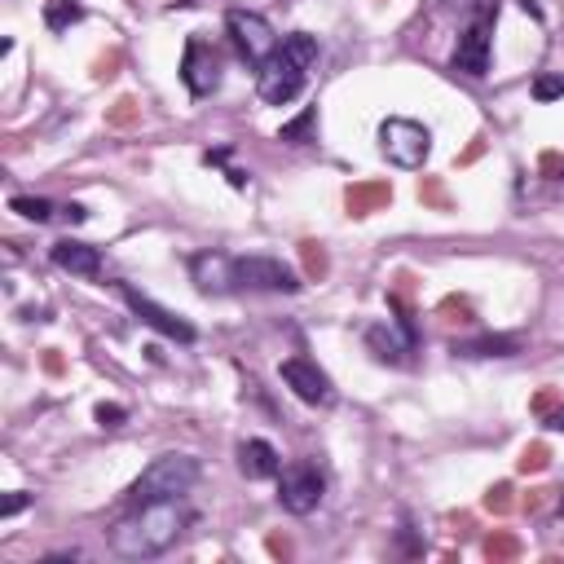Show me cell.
<instances>
[{
  "mask_svg": "<svg viewBox=\"0 0 564 564\" xmlns=\"http://www.w3.org/2000/svg\"><path fill=\"white\" fill-rule=\"evenodd\" d=\"M93 419H98L102 428H119V423L128 419V411H124V406H115V402H102V406L93 411Z\"/></svg>",
  "mask_w": 564,
  "mask_h": 564,
  "instance_id": "cell-30",
  "label": "cell"
},
{
  "mask_svg": "<svg viewBox=\"0 0 564 564\" xmlns=\"http://www.w3.org/2000/svg\"><path fill=\"white\" fill-rule=\"evenodd\" d=\"M322 494H326V481H322V472L313 463L300 459L278 472V503L291 516H308L322 503Z\"/></svg>",
  "mask_w": 564,
  "mask_h": 564,
  "instance_id": "cell-8",
  "label": "cell"
},
{
  "mask_svg": "<svg viewBox=\"0 0 564 564\" xmlns=\"http://www.w3.org/2000/svg\"><path fill=\"white\" fill-rule=\"evenodd\" d=\"M234 282L243 291H282V296L300 291L296 269H287L282 260L273 256H234Z\"/></svg>",
  "mask_w": 564,
  "mask_h": 564,
  "instance_id": "cell-7",
  "label": "cell"
},
{
  "mask_svg": "<svg viewBox=\"0 0 564 564\" xmlns=\"http://www.w3.org/2000/svg\"><path fill=\"white\" fill-rule=\"evenodd\" d=\"M84 18V4L80 0H49L45 4V27L49 31H66V27H75Z\"/></svg>",
  "mask_w": 564,
  "mask_h": 564,
  "instance_id": "cell-18",
  "label": "cell"
},
{
  "mask_svg": "<svg viewBox=\"0 0 564 564\" xmlns=\"http://www.w3.org/2000/svg\"><path fill=\"white\" fill-rule=\"evenodd\" d=\"M119 296L128 300V308L151 326V331H159V335H168V340H177V344H195V326L181 317V313H172V308L154 305L151 296H142L133 282H119Z\"/></svg>",
  "mask_w": 564,
  "mask_h": 564,
  "instance_id": "cell-9",
  "label": "cell"
},
{
  "mask_svg": "<svg viewBox=\"0 0 564 564\" xmlns=\"http://www.w3.org/2000/svg\"><path fill=\"white\" fill-rule=\"evenodd\" d=\"M190 516L181 512V503H151V508H137V516L119 520L110 529V551L124 556V560H151V556H163L181 529H186Z\"/></svg>",
  "mask_w": 564,
  "mask_h": 564,
  "instance_id": "cell-1",
  "label": "cell"
},
{
  "mask_svg": "<svg viewBox=\"0 0 564 564\" xmlns=\"http://www.w3.org/2000/svg\"><path fill=\"white\" fill-rule=\"evenodd\" d=\"M278 375H282V384H287L300 402H308V406H331V402H335V388H331V379H326V370H322L317 361L287 358Z\"/></svg>",
  "mask_w": 564,
  "mask_h": 564,
  "instance_id": "cell-11",
  "label": "cell"
},
{
  "mask_svg": "<svg viewBox=\"0 0 564 564\" xmlns=\"http://www.w3.org/2000/svg\"><path fill=\"white\" fill-rule=\"evenodd\" d=\"M379 151L397 168H423V159L432 151V133L414 119H384L379 124Z\"/></svg>",
  "mask_w": 564,
  "mask_h": 564,
  "instance_id": "cell-5",
  "label": "cell"
},
{
  "mask_svg": "<svg viewBox=\"0 0 564 564\" xmlns=\"http://www.w3.org/2000/svg\"><path fill=\"white\" fill-rule=\"evenodd\" d=\"M547 494H551V490H529L520 508H525V512H542V503H547Z\"/></svg>",
  "mask_w": 564,
  "mask_h": 564,
  "instance_id": "cell-36",
  "label": "cell"
},
{
  "mask_svg": "<svg viewBox=\"0 0 564 564\" xmlns=\"http://www.w3.org/2000/svg\"><path fill=\"white\" fill-rule=\"evenodd\" d=\"M520 349L516 335H481V340H455V358H512Z\"/></svg>",
  "mask_w": 564,
  "mask_h": 564,
  "instance_id": "cell-17",
  "label": "cell"
},
{
  "mask_svg": "<svg viewBox=\"0 0 564 564\" xmlns=\"http://www.w3.org/2000/svg\"><path fill=\"white\" fill-rule=\"evenodd\" d=\"M27 503H31V499H27V494H9V499H4V508H0V516H4V520H9V516H18V512H22V508H27Z\"/></svg>",
  "mask_w": 564,
  "mask_h": 564,
  "instance_id": "cell-35",
  "label": "cell"
},
{
  "mask_svg": "<svg viewBox=\"0 0 564 564\" xmlns=\"http://www.w3.org/2000/svg\"><path fill=\"white\" fill-rule=\"evenodd\" d=\"M485 560H494V564H503V560H516L520 556V538L516 534H508V529H499V534H490L485 538Z\"/></svg>",
  "mask_w": 564,
  "mask_h": 564,
  "instance_id": "cell-20",
  "label": "cell"
},
{
  "mask_svg": "<svg viewBox=\"0 0 564 564\" xmlns=\"http://www.w3.org/2000/svg\"><path fill=\"white\" fill-rule=\"evenodd\" d=\"M481 151H485V137H472V146L459 154V163H472V159H481Z\"/></svg>",
  "mask_w": 564,
  "mask_h": 564,
  "instance_id": "cell-38",
  "label": "cell"
},
{
  "mask_svg": "<svg viewBox=\"0 0 564 564\" xmlns=\"http://www.w3.org/2000/svg\"><path fill=\"white\" fill-rule=\"evenodd\" d=\"M547 463H551V446H547V441H534V446H525V450H520L516 467L529 476V472H547Z\"/></svg>",
  "mask_w": 564,
  "mask_h": 564,
  "instance_id": "cell-25",
  "label": "cell"
},
{
  "mask_svg": "<svg viewBox=\"0 0 564 564\" xmlns=\"http://www.w3.org/2000/svg\"><path fill=\"white\" fill-rule=\"evenodd\" d=\"M494 18H499V0H481L467 31L459 36L455 49V71L463 75H485L490 71V36H494Z\"/></svg>",
  "mask_w": 564,
  "mask_h": 564,
  "instance_id": "cell-4",
  "label": "cell"
},
{
  "mask_svg": "<svg viewBox=\"0 0 564 564\" xmlns=\"http://www.w3.org/2000/svg\"><path fill=\"white\" fill-rule=\"evenodd\" d=\"M313 62H317V40L308 31H291L282 40V49H273L269 62L260 66V102L287 106L291 98H300Z\"/></svg>",
  "mask_w": 564,
  "mask_h": 564,
  "instance_id": "cell-2",
  "label": "cell"
},
{
  "mask_svg": "<svg viewBox=\"0 0 564 564\" xmlns=\"http://www.w3.org/2000/svg\"><path fill=\"white\" fill-rule=\"evenodd\" d=\"M199 481V459L195 455H163L154 459L128 490V503L133 508H151V503H172L181 494H190Z\"/></svg>",
  "mask_w": 564,
  "mask_h": 564,
  "instance_id": "cell-3",
  "label": "cell"
},
{
  "mask_svg": "<svg viewBox=\"0 0 564 564\" xmlns=\"http://www.w3.org/2000/svg\"><path fill=\"white\" fill-rule=\"evenodd\" d=\"M441 313H446V322H472V305L467 300H441Z\"/></svg>",
  "mask_w": 564,
  "mask_h": 564,
  "instance_id": "cell-31",
  "label": "cell"
},
{
  "mask_svg": "<svg viewBox=\"0 0 564 564\" xmlns=\"http://www.w3.org/2000/svg\"><path fill=\"white\" fill-rule=\"evenodd\" d=\"M190 278L204 296H225V291H239L234 282V256L225 252H199L190 256Z\"/></svg>",
  "mask_w": 564,
  "mask_h": 564,
  "instance_id": "cell-12",
  "label": "cell"
},
{
  "mask_svg": "<svg viewBox=\"0 0 564 564\" xmlns=\"http://www.w3.org/2000/svg\"><path fill=\"white\" fill-rule=\"evenodd\" d=\"M40 366H45V375H62V370H66V361H62V353H57V349H45Z\"/></svg>",
  "mask_w": 564,
  "mask_h": 564,
  "instance_id": "cell-34",
  "label": "cell"
},
{
  "mask_svg": "<svg viewBox=\"0 0 564 564\" xmlns=\"http://www.w3.org/2000/svg\"><path fill=\"white\" fill-rule=\"evenodd\" d=\"M538 168H542V177H564V154L542 151L538 154Z\"/></svg>",
  "mask_w": 564,
  "mask_h": 564,
  "instance_id": "cell-32",
  "label": "cell"
},
{
  "mask_svg": "<svg viewBox=\"0 0 564 564\" xmlns=\"http://www.w3.org/2000/svg\"><path fill=\"white\" fill-rule=\"evenodd\" d=\"M556 406H560V393L556 388H542L534 402H529V411L538 414V419H547V414H556Z\"/></svg>",
  "mask_w": 564,
  "mask_h": 564,
  "instance_id": "cell-28",
  "label": "cell"
},
{
  "mask_svg": "<svg viewBox=\"0 0 564 564\" xmlns=\"http://www.w3.org/2000/svg\"><path fill=\"white\" fill-rule=\"evenodd\" d=\"M313 124H317V110H305L300 119H291V124H282V142H291V146H308L313 142Z\"/></svg>",
  "mask_w": 564,
  "mask_h": 564,
  "instance_id": "cell-23",
  "label": "cell"
},
{
  "mask_svg": "<svg viewBox=\"0 0 564 564\" xmlns=\"http://www.w3.org/2000/svg\"><path fill=\"white\" fill-rule=\"evenodd\" d=\"M388 204H393V186L388 181H353L344 190L349 216H370V212H379V207H388Z\"/></svg>",
  "mask_w": 564,
  "mask_h": 564,
  "instance_id": "cell-16",
  "label": "cell"
},
{
  "mask_svg": "<svg viewBox=\"0 0 564 564\" xmlns=\"http://www.w3.org/2000/svg\"><path fill=\"white\" fill-rule=\"evenodd\" d=\"M49 260L57 265V269L75 273V278H98V269H102V252L89 247V243H80V239H62V243H53Z\"/></svg>",
  "mask_w": 564,
  "mask_h": 564,
  "instance_id": "cell-14",
  "label": "cell"
},
{
  "mask_svg": "<svg viewBox=\"0 0 564 564\" xmlns=\"http://www.w3.org/2000/svg\"><path fill=\"white\" fill-rule=\"evenodd\" d=\"M520 9H525V13H534V18H542V9H538L534 0H520Z\"/></svg>",
  "mask_w": 564,
  "mask_h": 564,
  "instance_id": "cell-40",
  "label": "cell"
},
{
  "mask_svg": "<svg viewBox=\"0 0 564 564\" xmlns=\"http://www.w3.org/2000/svg\"><path fill=\"white\" fill-rule=\"evenodd\" d=\"M119 62H124L119 49H110L106 57H98V62H93V80H115V75H119Z\"/></svg>",
  "mask_w": 564,
  "mask_h": 564,
  "instance_id": "cell-29",
  "label": "cell"
},
{
  "mask_svg": "<svg viewBox=\"0 0 564 564\" xmlns=\"http://www.w3.org/2000/svg\"><path fill=\"white\" fill-rule=\"evenodd\" d=\"M62 212H66V221H71V225H84V221H89V207H84V204H66Z\"/></svg>",
  "mask_w": 564,
  "mask_h": 564,
  "instance_id": "cell-37",
  "label": "cell"
},
{
  "mask_svg": "<svg viewBox=\"0 0 564 564\" xmlns=\"http://www.w3.org/2000/svg\"><path fill=\"white\" fill-rule=\"evenodd\" d=\"M560 520H564V490H560Z\"/></svg>",
  "mask_w": 564,
  "mask_h": 564,
  "instance_id": "cell-41",
  "label": "cell"
},
{
  "mask_svg": "<svg viewBox=\"0 0 564 564\" xmlns=\"http://www.w3.org/2000/svg\"><path fill=\"white\" fill-rule=\"evenodd\" d=\"M239 467H243L247 481H273L282 472V459H278V450L269 441H243L239 446Z\"/></svg>",
  "mask_w": 564,
  "mask_h": 564,
  "instance_id": "cell-15",
  "label": "cell"
},
{
  "mask_svg": "<svg viewBox=\"0 0 564 564\" xmlns=\"http://www.w3.org/2000/svg\"><path fill=\"white\" fill-rule=\"evenodd\" d=\"M534 98H538V102L564 98V75H538V80H534Z\"/></svg>",
  "mask_w": 564,
  "mask_h": 564,
  "instance_id": "cell-27",
  "label": "cell"
},
{
  "mask_svg": "<svg viewBox=\"0 0 564 564\" xmlns=\"http://www.w3.org/2000/svg\"><path fill=\"white\" fill-rule=\"evenodd\" d=\"M300 260H305V278H308V282H322V278L331 273V256H326V247H322V243H313V239L300 243Z\"/></svg>",
  "mask_w": 564,
  "mask_h": 564,
  "instance_id": "cell-19",
  "label": "cell"
},
{
  "mask_svg": "<svg viewBox=\"0 0 564 564\" xmlns=\"http://www.w3.org/2000/svg\"><path fill=\"white\" fill-rule=\"evenodd\" d=\"M142 119V106H137V98H119V102L106 110V124L110 128H133Z\"/></svg>",
  "mask_w": 564,
  "mask_h": 564,
  "instance_id": "cell-26",
  "label": "cell"
},
{
  "mask_svg": "<svg viewBox=\"0 0 564 564\" xmlns=\"http://www.w3.org/2000/svg\"><path fill=\"white\" fill-rule=\"evenodd\" d=\"M9 207H13L18 216L36 221V225H45V221L53 216V204H49V199H31V195H13V199H9Z\"/></svg>",
  "mask_w": 564,
  "mask_h": 564,
  "instance_id": "cell-22",
  "label": "cell"
},
{
  "mask_svg": "<svg viewBox=\"0 0 564 564\" xmlns=\"http://www.w3.org/2000/svg\"><path fill=\"white\" fill-rule=\"evenodd\" d=\"M481 503H485V512H490V516H508L516 508V490L508 485V481H499V485H490V490H485V499H481Z\"/></svg>",
  "mask_w": 564,
  "mask_h": 564,
  "instance_id": "cell-24",
  "label": "cell"
},
{
  "mask_svg": "<svg viewBox=\"0 0 564 564\" xmlns=\"http://www.w3.org/2000/svg\"><path fill=\"white\" fill-rule=\"evenodd\" d=\"M547 428H556V432H564V402L556 406V414H547Z\"/></svg>",
  "mask_w": 564,
  "mask_h": 564,
  "instance_id": "cell-39",
  "label": "cell"
},
{
  "mask_svg": "<svg viewBox=\"0 0 564 564\" xmlns=\"http://www.w3.org/2000/svg\"><path fill=\"white\" fill-rule=\"evenodd\" d=\"M414 344H419V335H411L402 322H397V326H370V331H366V349L379 361H388V366H402L406 353H414Z\"/></svg>",
  "mask_w": 564,
  "mask_h": 564,
  "instance_id": "cell-13",
  "label": "cell"
},
{
  "mask_svg": "<svg viewBox=\"0 0 564 564\" xmlns=\"http://www.w3.org/2000/svg\"><path fill=\"white\" fill-rule=\"evenodd\" d=\"M419 204L437 207V212H450L455 199H450V190H446V181H441V177H423V181H419Z\"/></svg>",
  "mask_w": 564,
  "mask_h": 564,
  "instance_id": "cell-21",
  "label": "cell"
},
{
  "mask_svg": "<svg viewBox=\"0 0 564 564\" xmlns=\"http://www.w3.org/2000/svg\"><path fill=\"white\" fill-rule=\"evenodd\" d=\"M265 547H269V556L291 560V538H287V534H269V538H265Z\"/></svg>",
  "mask_w": 564,
  "mask_h": 564,
  "instance_id": "cell-33",
  "label": "cell"
},
{
  "mask_svg": "<svg viewBox=\"0 0 564 564\" xmlns=\"http://www.w3.org/2000/svg\"><path fill=\"white\" fill-rule=\"evenodd\" d=\"M225 31H230L239 57H247V62H256V66H265L269 53L278 49V36H273L269 18L247 13V9H230V13H225Z\"/></svg>",
  "mask_w": 564,
  "mask_h": 564,
  "instance_id": "cell-6",
  "label": "cell"
},
{
  "mask_svg": "<svg viewBox=\"0 0 564 564\" xmlns=\"http://www.w3.org/2000/svg\"><path fill=\"white\" fill-rule=\"evenodd\" d=\"M181 80H186V89H190L195 98L216 93V84H221V53L212 49L204 36H190V40H186V53H181Z\"/></svg>",
  "mask_w": 564,
  "mask_h": 564,
  "instance_id": "cell-10",
  "label": "cell"
}]
</instances>
